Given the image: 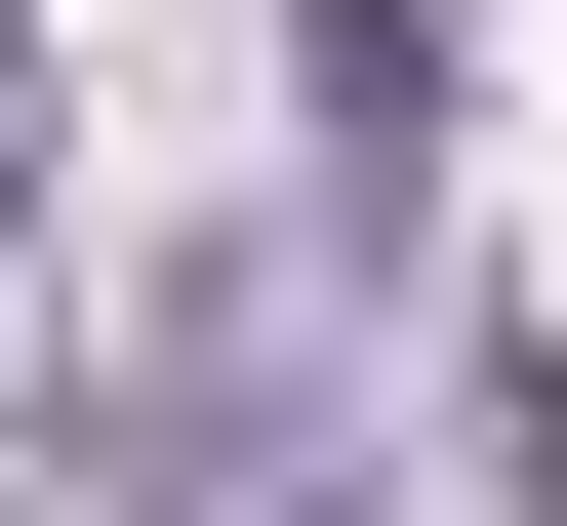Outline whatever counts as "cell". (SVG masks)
<instances>
[{
  "instance_id": "6da1fadb",
  "label": "cell",
  "mask_w": 567,
  "mask_h": 526,
  "mask_svg": "<svg viewBox=\"0 0 567 526\" xmlns=\"http://www.w3.org/2000/svg\"><path fill=\"white\" fill-rule=\"evenodd\" d=\"M0 244H41V122H0Z\"/></svg>"
}]
</instances>
